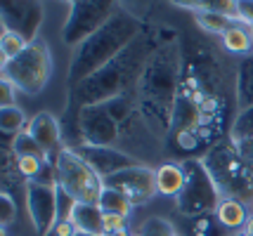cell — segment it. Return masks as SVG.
<instances>
[{
  "instance_id": "1",
  "label": "cell",
  "mask_w": 253,
  "mask_h": 236,
  "mask_svg": "<svg viewBox=\"0 0 253 236\" xmlns=\"http://www.w3.org/2000/svg\"><path fill=\"white\" fill-rule=\"evenodd\" d=\"M222 59L213 47L189 38L182 43V76L173 106L170 135L197 133L213 149L220 139L222 118L227 116V83Z\"/></svg>"
},
{
  "instance_id": "2",
  "label": "cell",
  "mask_w": 253,
  "mask_h": 236,
  "mask_svg": "<svg viewBox=\"0 0 253 236\" xmlns=\"http://www.w3.org/2000/svg\"><path fill=\"white\" fill-rule=\"evenodd\" d=\"M182 76V43L161 40L149 55L137 80V109L159 139H168L173 106Z\"/></svg>"
},
{
  "instance_id": "3",
  "label": "cell",
  "mask_w": 253,
  "mask_h": 236,
  "mask_svg": "<svg viewBox=\"0 0 253 236\" xmlns=\"http://www.w3.org/2000/svg\"><path fill=\"white\" fill-rule=\"evenodd\" d=\"M142 35V24L140 19L119 5L109 22L104 24L99 31L90 35L83 45H78L71 55L69 64V85L71 90L85 83L90 76H95L99 68L111 64L116 57H121L128 47Z\"/></svg>"
},
{
  "instance_id": "4",
  "label": "cell",
  "mask_w": 253,
  "mask_h": 236,
  "mask_svg": "<svg viewBox=\"0 0 253 236\" xmlns=\"http://www.w3.org/2000/svg\"><path fill=\"white\" fill-rule=\"evenodd\" d=\"M161 40L154 38H137L121 57H116L111 64L99 68L95 76H90L85 83L71 90V100L78 101V106H97V104H109L123 95H130L137 90V80L142 76L144 64L154 47Z\"/></svg>"
},
{
  "instance_id": "5",
  "label": "cell",
  "mask_w": 253,
  "mask_h": 236,
  "mask_svg": "<svg viewBox=\"0 0 253 236\" xmlns=\"http://www.w3.org/2000/svg\"><path fill=\"white\" fill-rule=\"evenodd\" d=\"M201 158L225 199H237L253 205V170L232 139L218 142Z\"/></svg>"
},
{
  "instance_id": "6",
  "label": "cell",
  "mask_w": 253,
  "mask_h": 236,
  "mask_svg": "<svg viewBox=\"0 0 253 236\" xmlns=\"http://www.w3.org/2000/svg\"><path fill=\"white\" fill-rule=\"evenodd\" d=\"M185 168V187L175 199L177 213L187 220H197L204 215H213L218 203L222 201V194L218 184L213 182L209 168L201 156H189L180 161Z\"/></svg>"
},
{
  "instance_id": "7",
  "label": "cell",
  "mask_w": 253,
  "mask_h": 236,
  "mask_svg": "<svg viewBox=\"0 0 253 236\" xmlns=\"http://www.w3.org/2000/svg\"><path fill=\"white\" fill-rule=\"evenodd\" d=\"M52 76V52L43 38H36L33 43L14 62L2 67V78H7L24 95H38L50 83Z\"/></svg>"
},
{
  "instance_id": "8",
  "label": "cell",
  "mask_w": 253,
  "mask_h": 236,
  "mask_svg": "<svg viewBox=\"0 0 253 236\" xmlns=\"http://www.w3.org/2000/svg\"><path fill=\"white\" fill-rule=\"evenodd\" d=\"M57 184L74 199L76 203H99V196L104 191V180L92 170L85 158L76 149L66 146L55 161Z\"/></svg>"
},
{
  "instance_id": "9",
  "label": "cell",
  "mask_w": 253,
  "mask_h": 236,
  "mask_svg": "<svg viewBox=\"0 0 253 236\" xmlns=\"http://www.w3.org/2000/svg\"><path fill=\"white\" fill-rule=\"evenodd\" d=\"M116 10H119L116 2H104V0H97V2H74L71 10H69L64 29H62V40L69 47L76 50L95 31H99L104 24L109 22Z\"/></svg>"
},
{
  "instance_id": "10",
  "label": "cell",
  "mask_w": 253,
  "mask_h": 236,
  "mask_svg": "<svg viewBox=\"0 0 253 236\" xmlns=\"http://www.w3.org/2000/svg\"><path fill=\"white\" fill-rule=\"evenodd\" d=\"M81 144L88 146H119L121 139V125L111 116L107 104L97 106H81L76 116ZM78 144V146H81ZM76 149V146H74Z\"/></svg>"
},
{
  "instance_id": "11",
  "label": "cell",
  "mask_w": 253,
  "mask_h": 236,
  "mask_svg": "<svg viewBox=\"0 0 253 236\" xmlns=\"http://www.w3.org/2000/svg\"><path fill=\"white\" fill-rule=\"evenodd\" d=\"M57 189L59 184H26V210L36 236H47L59 222V205H57Z\"/></svg>"
},
{
  "instance_id": "12",
  "label": "cell",
  "mask_w": 253,
  "mask_h": 236,
  "mask_svg": "<svg viewBox=\"0 0 253 236\" xmlns=\"http://www.w3.org/2000/svg\"><path fill=\"white\" fill-rule=\"evenodd\" d=\"M104 187L121 191L132 205H142L159 194L156 191V168L147 166V163H137L132 168L121 170L119 175H114L109 180H104Z\"/></svg>"
},
{
  "instance_id": "13",
  "label": "cell",
  "mask_w": 253,
  "mask_h": 236,
  "mask_svg": "<svg viewBox=\"0 0 253 236\" xmlns=\"http://www.w3.org/2000/svg\"><path fill=\"white\" fill-rule=\"evenodd\" d=\"M76 151L81 156L88 161L92 170L97 172L102 180H109L114 175H119L121 170L126 168H132L137 166L140 161L132 158L130 154L121 151L119 146H88V144H81L76 146Z\"/></svg>"
},
{
  "instance_id": "14",
  "label": "cell",
  "mask_w": 253,
  "mask_h": 236,
  "mask_svg": "<svg viewBox=\"0 0 253 236\" xmlns=\"http://www.w3.org/2000/svg\"><path fill=\"white\" fill-rule=\"evenodd\" d=\"M41 22H43L41 2H2V26L17 31L29 43L38 38Z\"/></svg>"
},
{
  "instance_id": "15",
  "label": "cell",
  "mask_w": 253,
  "mask_h": 236,
  "mask_svg": "<svg viewBox=\"0 0 253 236\" xmlns=\"http://www.w3.org/2000/svg\"><path fill=\"white\" fill-rule=\"evenodd\" d=\"M26 133L43 146V151L50 156L52 163H55L57 156L66 149V146L62 144V125H59V118H57L55 113L38 111L36 116H31Z\"/></svg>"
},
{
  "instance_id": "16",
  "label": "cell",
  "mask_w": 253,
  "mask_h": 236,
  "mask_svg": "<svg viewBox=\"0 0 253 236\" xmlns=\"http://www.w3.org/2000/svg\"><path fill=\"white\" fill-rule=\"evenodd\" d=\"M69 220L76 225V229L81 234L107 236V232H104V213L99 210V205H95V203H76L71 215H69Z\"/></svg>"
},
{
  "instance_id": "17",
  "label": "cell",
  "mask_w": 253,
  "mask_h": 236,
  "mask_svg": "<svg viewBox=\"0 0 253 236\" xmlns=\"http://www.w3.org/2000/svg\"><path fill=\"white\" fill-rule=\"evenodd\" d=\"M213 215H215V220H218L227 232H239V229L246 227L249 217H251V205L237 201V199H225V196H222V201L218 203V208H215Z\"/></svg>"
},
{
  "instance_id": "18",
  "label": "cell",
  "mask_w": 253,
  "mask_h": 236,
  "mask_svg": "<svg viewBox=\"0 0 253 236\" xmlns=\"http://www.w3.org/2000/svg\"><path fill=\"white\" fill-rule=\"evenodd\" d=\"M182 187H185V168H182V163L166 161V163H161L156 168V191L161 196L177 199Z\"/></svg>"
},
{
  "instance_id": "19",
  "label": "cell",
  "mask_w": 253,
  "mask_h": 236,
  "mask_svg": "<svg viewBox=\"0 0 253 236\" xmlns=\"http://www.w3.org/2000/svg\"><path fill=\"white\" fill-rule=\"evenodd\" d=\"M220 40V47L225 52H230V55H237V57H249L253 55V38H251V31H249V26L242 22H237L232 26L227 34L218 38Z\"/></svg>"
},
{
  "instance_id": "20",
  "label": "cell",
  "mask_w": 253,
  "mask_h": 236,
  "mask_svg": "<svg viewBox=\"0 0 253 236\" xmlns=\"http://www.w3.org/2000/svg\"><path fill=\"white\" fill-rule=\"evenodd\" d=\"M194 22H197V26L204 34L222 38L237 24V19H232V17L222 14V12H215V10H201V12H194Z\"/></svg>"
},
{
  "instance_id": "21",
  "label": "cell",
  "mask_w": 253,
  "mask_h": 236,
  "mask_svg": "<svg viewBox=\"0 0 253 236\" xmlns=\"http://www.w3.org/2000/svg\"><path fill=\"white\" fill-rule=\"evenodd\" d=\"M234 85H237V104L242 109L253 106V55L244 57L239 62L237 76H234Z\"/></svg>"
},
{
  "instance_id": "22",
  "label": "cell",
  "mask_w": 253,
  "mask_h": 236,
  "mask_svg": "<svg viewBox=\"0 0 253 236\" xmlns=\"http://www.w3.org/2000/svg\"><path fill=\"white\" fill-rule=\"evenodd\" d=\"M26 47H29V40L24 35H19L12 29L0 26V64L2 67H7L10 62H14Z\"/></svg>"
},
{
  "instance_id": "23",
  "label": "cell",
  "mask_w": 253,
  "mask_h": 236,
  "mask_svg": "<svg viewBox=\"0 0 253 236\" xmlns=\"http://www.w3.org/2000/svg\"><path fill=\"white\" fill-rule=\"evenodd\" d=\"M29 121L31 118H26V113L17 104L14 106H0V130H2V135L7 137V139L26 133Z\"/></svg>"
},
{
  "instance_id": "24",
  "label": "cell",
  "mask_w": 253,
  "mask_h": 236,
  "mask_svg": "<svg viewBox=\"0 0 253 236\" xmlns=\"http://www.w3.org/2000/svg\"><path fill=\"white\" fill-rule=\"evenodd\" d=\"M99 210L102 213H111V215H123V217H130L132 213V205L126 196H123L121 191L116 189H109V187H104V191H102V196H99Z\"/></svg>"
},
{
  "instance_id": "25",
  "label": "cell",
  "mask_w": 253,
  "mask_h": 236,
  "mask_svg": "<svg viewBox=\"0 0 253 236\" xmlns=\"http://www.w3.org/2000/svg\"><path fill=\"white\" fill-rule=\"evenodd\" d=\"M227 139H232L234 144L253 139V106H246L234 116L230 130H227Z\"/></svg>"
},
{
  "instance_id": "26",
  "label": "cell",
  "mask_w": 253,
  "mask_h": 236,
  "mask_svg": "<svg viewBox=\"0 0 253 236\" xmlns=\"http://www.w3.org/2000/svg\"><path fill=\"white\" fill-rule=\"evenodd\" d=\"M10 149H12V154H14L17 158L33 156V158H41V161H50V156L43 151V146L38 144V142H36L29 133H22V135L12 137V139H10Z\"/></svg>"
},
{
  "instance_id": "27",
  "label": "cell",
  "mask_w": 253,
  "mask_h": 236,
  "mask_svg": "<svg viewBox=\"0 0 253 236\" xmlns=\"http://www.w3.org/2000/svg\"><path fill=\"white\" fill-rule=\"evenodd\" d=\"M135 236H182V234L177 232V227L170 220H166L161 215H154V217L144 220Z\"/></svg>"
},
{
  "instance_id": "28",
  "label": "cell",
  "mask_w": 253,
  "mask_h": 236,
  "mask_svg": "<svg viewBox=\"0 0 253 236\" xmlns=\"http://www.w3.org/2000/svg\"><path fill=\"white\" fill-rule=\"evenodd\" d=\"M187 236H230V234L215 220V215H204V217H197V220H189Z\"/></svg>"
},
{
  "instance_id": "29",
  "label": "cell",
  "mask_w": 253,
  "mask_h": 236,
  "mask_svg": "<svg viewBox=\"0 0 253 236\" xmlns=\"http://www.w3.org/2000/svg\"><path fill=\"white\" fill-rule=\"evenodd\" d=\"M0 203H2V213H0V222H2V236L7 234V227L17 220V201L12 199V194L7 189H2L0 194Z\"/></svg>"
},
{
  "instance_id": "30",
  "label": "cell",
  "mask_w": 253,
  "mask_h": 236,
  "mask_svg": "<svg viewBox=\"0 0 253 236\" xmlns=\"http://www.w3.org/2000/svg\"><path fill=\"white\" fill-rule=\"evenodd\" d=\"M123 229H128V217L104 213V232H107V236L116 234V232H123Z\"/></svg>"
},
{
  "instance_id": "31",
  "label": "cell",
  "mask_w": 253,
  "mask_h": 236,
  "mask_svg": "<svg viewBox=\"0 0 253 236\" xmlns=\"http://www.w3.org/2000/svg\"><path fill=\"white\" fill-rule=\"evenodd\" d=\"M17 88L7 78H0V104L2 106H14L17 104Z\"/></svg>"
},
{
  "instance_id": "32",
  "label": "cell",
  "mask_w": 253,
  "mask_h": 236,
  "mask_svg": "<svg viewBox=\"0 0 253 236\" xmlns=\"http://www.w3.org/2000/svg\"><path fill=\"white\" fill-rule=\"evenodd\" d=\"M239 22L251 26L253 24V0H246V2H239Z\"/></svg>"
},
{
  "instance_id": "33",
  "label": "cell",
  "mask_w": 253,
  "mask_h": 236,
  "mask_svg": "<svg viewBox=\"0 0 253 236\" xmlns=\"http://www.w3.org/2000/svg\"><path fill=\"white\" fill-rule=\"evenodd\" d=\"M239 146V151H242V156L246 158V163L251 166L253 170V139H249V142H242V144H237Z\"/></svg>"
},
{
  "instance_id": "34",
  "label": "cell",
  "mask_w": 253,
  "mask_h": 236,
  "mask_svg": "<svg viewBox=\"0 0 253 236\" xmlns=\"http://www.w3.org/2000/svg\"><path fill=\"white\" fill-rule=\"evenodd\" d=\"M242 232H244V234H246V236H253V215H251V217H249V222H246V227H244Z\"/></svg>"
},
{
  "instance_id": "35",
  "label": "cell",
  "mask_w": 253,
  "mask_h": 236,
  "mask_svg": "<svg viewBox=\"0 0 253 236\" xmlns=\"http://www.w3.org/2000/svg\"><path fill=\"white\" fill-rule=\"evenodd\" d=\"M111 236H132L128 229H123V232H116V234H111Z\"/></svg>"
},
{
  "instance_id": "36",
  "label": "cell",
  "mask_w": 253,
  "mask_h": 236,
  "mask_svg": "<svg viewBox=\"0 0 253 236\" xmlns=\"http://www.w3.org/2000/svg\"><path fill=\"white\" fill-rule=\"evenodd\" d=\"M249 31H251V38H253V24H251V26H249Z\"/></svg>"
}]
</instances>
